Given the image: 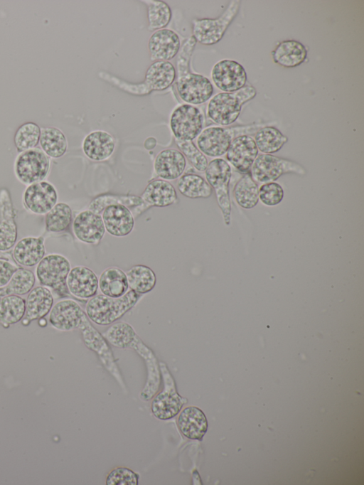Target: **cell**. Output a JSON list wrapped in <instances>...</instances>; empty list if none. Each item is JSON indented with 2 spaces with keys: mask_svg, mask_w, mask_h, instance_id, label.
Masks as SVG:
<instances>
[{
  "mask_svg": "<svg viewBox=\"0 0 364 485\" xmlns=\"http://www.w3.org/2000/svg\"><path fill=\"white\" fill-rule=\"evenodd\" d=\"M272 55L275 63L285 68H294L304 62L307 50L300 42L287 40L279 43Z\"/></svg>",
  "mask_w": 364,
  "mask_h": 485,
  "instance_id": "29",
  "label": "cell"
},
{
  "mask_svg": "<svg viewBox=\"0 0 364 485\" xmlns=\"http://www.w3.org/2000/svg\"><path fill=\"white\" fill-rule=\"evenodd\" d=\"M110 205H122L129 209L134 207V212H138V213H139V208L140 212L149 208L141 197L136 195L102 194L90 201L88 209L101 215L104 209Z\"/></svg>",
  "mask_w": 364,
  "mask_h": 485,
  "instance_id": "31",
  "label": "cell"
},
{
  "mask_svg": "<svg viewBox=\"0 0 364 485\" xmlns=\"http://www.w3.org/2000/svg\"><path fill=\"white\" fill-rule=\"evenodd\" d=\"M250 176L256 183L274 182L281 176L287 173L305 175L306 169L299 164L272 154L257 155L251 169Z\"/></svg>",
  "mask_w": 364,
  "mask_h": 485,
  "instance_id": "12",
  "label": "cell"
},
{
  "mask_svg": "<svg viewBox=\"0 0 364 485\" xmlns=\"http://www.w3.org/2000/svg\"><path fill=\"white\" fill-rule=\"evenodd\" d=\"M26 311V299L18 295L0 299V324L5 328L21 321Z\"/></svg>",
  "mask_w": 364,
  "mask_h": 485,
  "instance_id": "34",
  "label": "cell"
},
{
  "mask_svg": "<svg viewBox=\"0 0 364 485\" xmlns=\"http://www.w3.org/2000/svg\"><path fill=\"white\" fill-rule=\"evenodd\" d=\"M240 1H231L217 18H194L192 21V36L202 45L210 46L218 43L238 13Z\"/></svg>",
  "mask_w": 364,
  "mask_h": 485,
  "instance_id": "7",
  "label": "cell"
},
{
  "mask_svg": "<svg viewBox=\"0 0 364 485\" xmlns=\"http://www.w3.org/2000/svg\"><path fill=\"white\" fill-rule=\"evenodd\" d=\"M180 48V38L171 29L155 31L148 40L149 58L153 62L168 61L178 55Z\"/></svg>",
  "mask_w": 364,
  "mask_h": 485,
  "instance_id": "17",
  "label": "cell"
},
{
  "mask_svg": "<svg viewBox=\"0 0 364 485\" xmlns=\"http://www.w3.org/2000/svg\"><path fill=\"white\" fill-rule=\"evenodd\" d=\"M139 476L127 467H117L106 479L107 485H137Z\"/></svg>",
  "mask_w": 364,
  "mask_h": 485,
  "instance_id": "44",
  "label": "cell"
},
{
  "mask_svg": "<svg viewBox=\"0 0 364 485\" xmlns=\"http://www.w3.org/2000/svg\"><path fill=\"white\" fill-rule=\"evenodd\" d=\"M46 255L43 236L25 237L15 244L13 257L20 265L33 267L37 265Z\"/></svg>",
  "mask_w": 364,
  "mask_h": 485,
  "instance_id": "27",
  "label": "cell"
},
{
  "mask_svg": "<svg viewBox=\"0 0 364 485\" xmlns=\"http://www.w3.org/2000/svg\"><path fill=\"white\" fill-rule=\"evenodd\" d=\"M58 199L55 187L48 181L27 186L23 194L25 208L32 213L46 215Z\"/></svg>",
  "mask_w": 364,
  "mask_h": 485,
  "instance_id": "14",
  "label": "cell"
},
{
  "mask_svg": "<svg viewBox=\"0 0 364 485\" xmlns=\"http://www.w3.org/2000/svg\"><path fill=\"white\" fill-rule=\"evenodd\" d=\"M147 6L148 30L149 31L164 28L170 23L172 11L167 3L159 0L142 1Z\"/></svg>",
  "mask_w": 364,
  "mask_h": 485,
  "instance_id": "40",
  "label": "cell"
},
{
  "mask_svg": "<svg viewBox=\"0 0 364 485\" xmlns=\"http://www.w3.org/2000/svg\"><path fill=\"white\" fill-rule=\"evenodd\" d=\"M71 270L70 261L64 255L51 253L45 255L37 265L35 276L41 286L46 287L58 298L69 297L66 279Z\"/></svg>",
  "mask_w": 364,
  "mask_h": 485,
  "instance_id": "6",
  "label": "cell"
},
{
  "mask_svg": "<svg viewBox=\"0 0 364 485\" xmlns=\"http://www.w3.org/2000/svg\"><path fill=\"white\" fill-rule=\"evenodd\" d=\"M164 383V389L153 399L151 410L160 420H167L176 417L187 400L177 392L174 380L164 362L159 363Z\"/></svg>",
  "mask_w": 364,
  "mask_h": 485,
  "instance_id": "10",
  "label": "cell"
},
{
  "mask_svg": "<svg viewBox=\"0 0 364 485\" xmlns=\"http://www.w3.org/2000/svg\"><path fill=\"white\" fill-rule=\"evenodd\" d=\"M141 295L132 289L118 298L96 294L87 300L85 313L93 323L100 326L109 325L132 309Z\"/></svg>",
  "mask_w": 364,
  "mask_h": 485,
  "instance_id": "3",
  "label": "cell"
},
{
  "mask_svg": "<svg viewBox=\"0 0 364 485\" xmlns=\"http://www.w3.org/2000/svg\"><path fill=\"white\" fill-rule=\"evenodd\" d=\"M254 139L258 151L267 154L279 151L288 141L286 136L272 126H265L258 129Z\"/></svg>",
  "mask_w": 364,
  "mask_h": 485,
  "instance_id": "36",
  "label": "cell"
},
{
  "mask_svg": "<svg viewBox=\"0 0 364 485\" xmlns=\"http://www.w3.org/2000/svg\"><path fill=\"white\" fill-rule=\"evenodd\" d=\"M39 142L43 151L48 157L53 159L62 157L68 149L65 135L55 127L41 128Z\"/></svg>",
  "mask_w": 364,
  "mask_h": 485,
  "instance_id": "32",
  "label": "cell"
},
{
  "mask_svg": "<svg viewBox=\"0 0 364 485\" xmlns=\"http://www.w3.org/2000/svg\"><path fill=\"white\" fill-rule=\"evenodd\" d=\"M283 197L284 190L278 183H265L259 188V199L265 206H276L282 201Z\"/></svg>",
  "mask_w": 364,
  "mask_h": 485,
  "instance_id": "43",
  "label": "cell"
},
{
  "mask_svg": "<svg viewBox=\"0 0 364 485\" xmlns=\"http://www.w3.org/2000/svg\"><path fill=\"white\" fill-rule=\"evenodd\" d=\"M174 142L179 151L198 171L203 172L205 171L208 164V159L193 141L174 139Z\"/></svg>",
  "mask_w": 364,
  "mask_h": 485,
  "instance_id": "42",
  "label": "cell"
},
{
  "mask_svg": "<svg viewBox=\"0 0 364 485\" xmlns=\"http://www.w3.org/2000/svg\"><path fill=\"white\" fill-rule=\"evenodd\" d=\"M211 78L215 86L224 92H232L245 87L247 73L235 60L225 59L214 65Z\"/></svg>",
  "mask_w": 364,
  "mask_h": 485,
  "instance_id": "15",
  "label": "cell"
},
{
  "mask_svg": "<svg viewBox=\"0 0 364 485\" xmlns=\"http://www.w3.org/2000/svg\"><path fill=\"white\" fill-rule=\"evenodd\" d=\"M73 213L65 203H57L46 214L45 226L47 232L61 233L66 230L72 223Z\"/></svg>",
  "mask_w": 364,
  "mask_h": 485,
  "instance_id": "39",
  "label": "cell"
},
{
  "mask_svg": "<svg viewBox=\"0 0 364 485\" xmlns=\"http://www.w3.org/2000/svg\"><path fill=\"white\" fill-rule=\"evenodd\" d=\"M267 124L235 127L210 126L203 129L196 139V146L206 156L218 158L226 154L232 140L242 135L255 133Z\"/></svg>",
  "mask_w": 364,
  "mask_h": 485,
  "instance_id": "4",
  "label": "cell"
},
{
  "mask_svg": "<svg viewBox=\"0 0 364 485\" xmlns=\"http://www.w3.org/2000/svg\"><path fill=\"white\" fill-rule=\"evenodd\" d=\"M127 347L134 348L146 361L148 377L146 385L141 393V397L144 400H149L157 392L160 385V373L157 360L151 350L142 342L133 328L129 331L121 344V348Z\"/></svg>",
  "mask_w": 364,
  "mask_h": 485,
  "instance_id": "13",
  "label": "cell"
},
{
  "mask_svg": "<svg viewBox=\"0 0 364 485\" xmlns=\"http://www.w3.org/2000/svg\"><path fill=\"white\" fill-rule=\"evenodd\" d=\"M186 167L185 156L178 149L173 148L160 151L154 161V171L156 176L168 181L181 176Z\"/></svg>",
  "mask_w": 364,
  "mask_h": 485,
  "instance_id": "22",
  "label": "cell"
},
{
  "mask_svg": "<svg viewBox=\"0 0 364 485\" xmlns=\"http://www.w3.org/2000/svg\"><path fill=\"white\" fill-rule=\"evenodd\" d=\"M196 43L193 36L183 41L176 59L175 79L178 95L185 103L192 105L205 103L214 92L208 78L190 70L191 59Z\"/></svg>",
  "mask_w": 364,
  "mask_h": 485,
  "instance_id": "1",
  "label": "cell"
},
{
  "mask_svg": "<svg viewBox=\"0 0 364 485\" xmlns=\"http://www.w3.org/2000/svg\"><path fill=\"white\" fill-rule=\"evenodd\" d=\"M205 180L214 189L218 205L223 213L226 225L230 223L231 203L229 184L231 167L222 158H215L208 162L205 171Z\"/></svg>",
  "mask_w": 364,
  "mask_h": 485,
  "instance_id": "8",
  "label": "cell"
},
{
  "mask_svg": "<svg viewBox=\"0 0 364 485\" xmlns=\"http://www.w3.org/2000/svg\"><path fill=\"white\" fill-rule=\"evenodd\" d=\"M98 280L100 292L107 297L118 298L129 289L126 272L117 267L105 269Z\"/></svg>",
  "mask_w": 364,
  "mask_h": 485,
  "instance_id": "30",
  "label": "cell"
},
{
  "mask_svg": "<svg viewBox=\"0 0 364 485\" xmlns=\"http://www.w3.org/2000/svg\"><path fill=\"white\" fill-rule=\"evenodd\" d=\"M18 269L13 263L0 259V288L5 287L10 281L14 273Z\"/></svg>",
  "mask_w": 364,
  "mask_h": 485,
  "instance_id": "45",
  "label": "cell"
},
{
  "mask_svg": "<svg viewBox=\"0 0 364 485\" xmlns=\"http://www.w3.org/2000/svg\"><path fill=\"white\" fill-rule=\"evenodd\" d=\"M205 124L203 112L197 107L181 104L172 111L169 125L174 139L193 141L200 134Z\"/></svg>",
  "mask_w": 364,
  "mask_h": 485,
  "instance_id": "11",
  "label": "cell"
},
{
  "mask_svg": "<svg viewBox=\"0 0 364 485\" xmlns=\"http://www.w3.org/2000/svg\"><path fill=\"white\" fill-rule=\"evenodd\" d=\"M129 289L140 294L151 292L156 285V277L148 266L136 265L126 272Z\"/></svg>",
  "mask_w": 364,
  "mask_h": 485,
  "instance_id": "35",
  "label": "cell"
},
{
  "mask_svg": "<svg viewBox=\"0 0 364 485\" xmlns=\"http://www.w3.org/2000/svg\"><path fill=\"white\" fill-rule=\"evenodd\" d=\"M177 423L181 434L190 439L202 440L208 430L204 412L196 406L184 407L179 413Z\"/></svg>",
  "mask_w": 364,
  "mask_h": 485,
  "instance_id": "26",
  "label": "cell"
},
{
  "mask_svg": "<svg viewBox=\"0 0 364 485\" xmlns=\"http://www.w3.org/2000/svg\"><path fill=\"white\" fill-rule=\"evenodd\" d=\"M157 144L156 139L154 137H147L144 142V146L146 150H152Z\"/></svg>",
  "mask_w": 364,
  "mask_h": 485,
  "instance_id": "46",
  "label": "cell"
},
{
  "mask_svg": "<svg viewBox=\"0 0 364 485\" xmlns=\"http://www.w3.org/2000/svg\"><path fill=\"white\" fill-rule=\"evenodd\" d=\"M115 144V139L111 134L104 130H95L85 136L82 148L89 159L103 161L113 154Z\"/></svg>",
  "mask_w": 364,
  "mask_h": 485,
  "instance_id": "25",
  "label": "cell"
},
{
  "mask_svg": "<svg viewBox=\"0 0 364 485\" xmlns=\"http://www.w3.org/2000/svg\"><path fill=\"white\" fill-rule=\"evenodd\" d=\"M54 304V297L50 289L43 286L33 288L26 299V311L21 321L26 326L33 320L44 318Z\"/></svg>",
  "mask_w": 364,
  "mask_h": 485,
  "instance_id": "24",
  "label": "cell"
},
{
  "mask_svg": "<svg viewBox=\"0 0 364 485\" xmlns=\"http://www.w3.org/2000/svg\"><path fill=\"white\" fill-rule=\"evenodd\" d=\"M105 231L101 215L89 209L80 212L73 222L74 235L86 244L97 245L103 238Z\"/></svg>",
  "mask_w": 364,
  "mask_h": 485,
  "instance_id": "18",
  "label": "cell"
},
{
  "mask_svg": "<svg viewBox=\"0 0 364 485\" xmlns=\"http://www.w3.org/2000/svg\"><path fill=\"white\" fill-rule=\"evenodd\" d=\"M50 166L49 157L42 149L35 147L19 153L15 159L14 170L16 178L28 186L44 181Z\"/></svg>",
  "mask_w": 364,
  "mask_h": 485,
  "instance_id": "9",
  "label": "cell"
},
{
  "mask_svg": "<svg viewBox=\"0 0 364 485\" xmlns=\"http://www.w3.org/2000/svg\"><path fill=\"white\" fill-rule=\"evenodd\" d=\"M255 139L250 135H242L235 138L227 152L226 159L239 172L245 174L258 155Z\"/></svg>",
  "mask_w": 364,
  "mask_h": 485,
  "instance_id": "19",
  "label": "cell"
},
{
  "mask_svg": "<svg viewBox=\"0 0 364 485\" xmlns=\"http://www.w3.org/2000/svg\"><path fill=\"white\" fill-rule=\"evenodd\" d=\"M141 197L148 207H166L178 201L174 186L169 181L161 178L149 182Z\"/></svg>",
  "mask_w": 364,
  "mask_h": 485,
  "instance_id": "28",
  "label": "cell"
},
{
  "mask_svg": "<svg viewBox=\"0 0 364 485\" xmlns=\"http://www.w3.org/2000/svg\"><path fill=\"white\" fill-rule=\"evenodd\" d=\"M66 284L71 296L80 300H88L97 294L99 280L91 269L77 265L71 268L69 272Z\"/></svg>",
  "mask_w": 364,
  "mask_h": 485,
  "instance_id": "16",
  "label": "cell"
},
{
  "mask_svg": "<svg viewBox=\"0 0 364 485\" xmlns=\"http://www.w3.org/2000/svg\"><path fill=\"white\" fill-rule=\"evenodd\" d=\"M41 128L35 122H25L16 129L14 142L16 150L20 153L35 148L39 143Z\"/></svg>",
  "mask_w": 364,
  "mask_h": 485,
  "instance_id": "41",
  "label": "cell"
},
{
  "mask_svg": "<svg viewBox=\"0 0 364 485\" xmlns=\"http://www.w3.org/2000/svg\"><path fill=\"white\" fill-rule=\"evenodd\" d=\"M236 203L242 208H254L259 201V188L250 174H244L234 187Z\"/></svg>",
  "mask_w": 364,
  "mask_h": 485,
  "instance_id": "37",
  "label": "cell"
},
{
  "mask_svg": "<svg viewBox=\"0 0 364 485\" xmlns=\"http://www.w3.org/2000/svg\"><path fill=\"white\" fill-rule=\"evenodd\" d=\"M38 324L41 326H45L47 325L46 320L44 318L38 319Z\"/></svg>",
  "mask_w": 364,
  "mask_h": 485,
  "instance_id": "47",
  "label": "cell"
},
{
  "mask_svg": "<svg viewBox=\"0 0 364 485\" xmlns=\"http://www.w3.org/2000/svg\"><path fill=\"white\" fill-rule=\"evenodd\" d=\"M101 216L105 230L114 237H124L131 233L134 227V217L131 210L122 205L107 206Z\"/></svg>",
  "mask_w": 364,
  "mask_h": 485,
  "instance_id": "23",
  "label": "cell"
},
{
  "mask_svg": "<svg viewBox=\"0 0 364 485\" xmlns=\"http://www.w3.org/2000/svg\"><path fill=\"white\" fill-rule=\"evenodd\" d=\"M179 192L188 198H206L211 196L213 188L201 176L193 173L184 174L177 181Z\"/></svg>",
  "mask_w": 364,
  "mask_h": 485,
  "instance_id": "33",
  "label": "cell"
},
{
  "mask_svg": "<svg viewBox=\"0 0 364 485\" xmlns=\"http://www.w3.org/2000/svg\"><path fill=\"white\" fill-rule=\"evenodd\" d=\"M257 95L255 88L247 85L232 92H219L209 100L207 116L220 126H228L238 118L242 105L253 99Z\"/></svg>",
  "mask_w": 364,
  "mask_h": 485,
  "instance_id": "5",
  "label": "cell"
},
{
  "mask_svg": "<svg viewBox=\"0 0 364 485\" xmlns=\"http://www.w3.org/2000/svg\"><path fill=\"white\" fill-rule=\"evenodd\" d=\"M77 329L80 330L85 346L98 354L106 368L113 375L114 371L117 372L112 352L104 336L92 326L86 313L82 316Z\"/></svg>",
  "mask_w": 364,
  "mask_h": 485,
  "instance_id": "21",
  "label": "cell"
},
{
  "mask_svg": "<svg viewBox=\"0 0 364 485\" xmlns=\"http://www.w3.org/2000/svg\"><path fill=\"white\" fill-rule=\"evenodd\" d=\"M176 75V68L170 61L153 62L146 70L144 80L139 83L126 82L107 72L98 73L101 79L127 93L137 96L168 88L175 81Z\"/></svg>",
  "mask_w": 364,
  "mask_h": 485,
  "instance_id": "2",
  "label": "cell"
},
{
  "mask_svg": "<svg viewBox=\"0 0 364 485\" xmlns=\"http://www.w3.org/2000/svg\"><path fill=\"white\" fill-rule=\"evenodd\" d=\"M36 282L35 274L28 269L18 268L11 277L9 282L0 288V298L6 295H25L33 288Z\"/></svg>",
  "mask_w": 364,
  "mask_h": 485,
  "instance_id": "38",
  "label": "cell"
},
{
  "mask_svg": "<svg viewBox=\"0 0 364 485\" xmlns=\"http://www.w3.org/2000/svg\"><path fill=\"white\" fill-rule=\"evenodd\" d=\"M0 251L5 252L16 243L18 229L10 193L4 188L0 190Z\"/></svg>",
  "mask_w": 364,
  "mask_h": 485,
  "instance_id": "20",
  "label": "cell"
}]
</instances>
